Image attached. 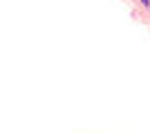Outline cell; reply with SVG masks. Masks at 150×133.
<instances>
[{
  "instance_id": "cell-1",
  "label": "cell",
  "mask_w": 150,
  "mask_h": 133,
  "mask_svg": "<svg viewBox=\"0 0 150 133\" xmlns=\"http://www.w3.org/2000/svg\"><path fill=\"white\" fill-rule=\"evenodd\" d=\"M139 2H141L144 7H148V5H150V0H139Z\"/></svg>"
}]
</instances>
